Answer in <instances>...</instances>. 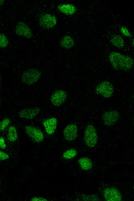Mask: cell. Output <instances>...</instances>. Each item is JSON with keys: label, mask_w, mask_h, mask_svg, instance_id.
<instances>
[{"label": "cell", "mask_w": 134, "mask_h": 201, "mask_svg": "<svg viewBox=\"0 0 134 201\" xmlns=\"http://www.w3.org/2000/svg\"><path fill=\"white\" fill-rule=\"evenodd\" d=\"M109 58L112 66L117 70H129L133 65V61L132 58L118 52L111 53Z\"/></svg>", "instance_id": "1"}, {"label": "cell", "mask_w": 134, "mask_h": 201, "mask_svg": "<svg viewBox=\"0 0 134 201\" xmlns=\"http://www.w3.org/2000/svg\"><path fill=\"white\" fill-rule=\"evenodd\" d=\"M85 142L89 147H94L97 140V135L94 127L92 125H88L85 130L84 135Z\"/></svg>", "instance_id": "2"}, {"label": "cell", "mask_w": 134, "mask_h": 201, "mask_svg": "<svg viewBox=\"0 0 134 201\" xmlns=\"http://www.w3.org/2000/svg\"><path fill=\"white\" fill-rule=\"evenodd\" d=\"M41 75L40 72L35 69L28 70L24 72L21 76V80L24 83L30 85L36 82Z\"/></svg>", "instance_id": "3"}, {"label": "cell", "mask_w": 134, "mask_h": 201, "mask_svg": "<svg viewBox=\"0 0 134 201\" xmlns=\"http://www.w3.org/2000/svg\"><path fill=\"white\" fill-rule=\"evenodd\" d=\"M96 92L102 96L108 98L112 95L113 91V88L111 84L107 81L102 82L97 87Z\"/></svg>", "instance_id": "4"}, {"label": "cell", "mask_w": 134, "mask_h": 201, "mask_svg": "<svg viewBox=\"0 0 134 201\" xmlns=\"http://www.w3.org/2000/svg\"><path fill=\"white\" fill-rule=\"evenodd\" d=\"M57 20L54 15L49 14H44L41 16L39 20L40 25L43 28L50 29L57 24Z\"/></svg>", "instance_id": "5"}, {"label": "cell", "mask_w": 134, "mask_h": 201, "mask_svg": "<svg viewBox=\"0 0 134 201\" xmlns=\"http://www.w3.org/2000/svg\"><path fill=\"white\" fill-rule=\"evenodd\" d=\"M15 31L18 35L26 38H31L33 35L32 31L29 27L22 21L18 23L15 26Z\"/></svg>", "instance_id": "6"}, {"label": "cell", "mask_w": 134, "mask_h": 201, "mask_svg": "<svg viewBox=\"0 0 134 201\" xmlns=\"http://www.w3.org/2000/svg\"><path fill=\"white\" fill-rule=\"evenodd\" d=\"M104 196L107 201H119L122 199L120 192L115 188L109 187L106 189L104 191Z\"/></svg>", "instance_id": "7"}, {"label": "cell", "mask_w": 134, "mask_h": 201, "mask_svg": "<svg viewBox=\"0 0 134 201\" xmlns=\"http://www.w3.org/2000/svg\"><path fill=\"white\" fill-rule=\"evenodd\" d=\"M67 97V93L65 91L59 90L53 93L51 96V100L54 105L59 106L64 103Z\"/></svg>", "instance_id": "8"}, {"label": "cell", "mask_w": 134, "mask_h": 201, "mask_svg": "<svg viewBox=\"0 0 134 201\" xmlns=\"http://www.w3.org/2000/svg\"><path fill=\"white\" fill-rule=\"evenodd\" d=\"M25 130L28 135L35 141L39 142L43 140V134L39 129L32 126H27Z\"/></svg>", "instance_id": "9"}, {"label": "cell", "mask_w": 134, "mask_h": 201, "mask_svg": "<svg viewBox=\"0 0 134 201\" xmlns=\"http://www.w3.org/2000/svg\"><path fill=\"white\" fill-rule=\"evenodd\" d=\"M119 113L115 110H112L105 113L103 116L104 124L107 126L113 125L118 120L119 117Z\"/></svg>", "instance_id": "10"}, {"label": "cell", "mask_w": 134, "mask_h": 201, "mask_svg": "<svg viewBox=\"0 0 134 201\" xmlns=\"http://www.w3.org/2000/svg\"><path fill=\"white\" fill-rule=\"evenodd\" d=\"M63 135L65 138L68 141H72L76 137L77 133V128L74 124L67 126L63 130Z\"/></svg>", "instance_id": "11"}, {"label": "cell", "mask_w": 134, "mask_h": 201, "mask_svg": "<svg viewBox=\"0 0 134 201\" xmlns=\"http://www.w3.org/2000/svg\"><path fill=\"white\" fill-rule=\"evenodd\" d=\"M40 111L38 107L27 108L21 110L19 115L21 118L25 119H31L36 116Z\"/></svg>", "instance_id": "12"}, {"label": "cell", "mask_w": 134, "mask_h": 201, "mask_svg": "<svg viewBox=\"0 0 134 201\" xmlns=\"http://www.w3.org/2000/svg\"><path fill=\"white\" fill-rule=\"evenodd\" d=\"M57 124V119L52 118L44 121L43 124L47 133L49 135H52L56 129Z\"/></svg>", "instance_id": "13"}, {"label": "cell", "mask_w": 134, "mask_h": 201, "mask_svg": "<svg viewBox=\"0 0 134 201\" xmlns=\"http://www.w3.org/2000/svg\"><path fill=\"white\" fill-rule=\"evenodd\" d=\"M58 8L60 12L67 15H73L76 11L75 7L71 4H60L58 6Z\"/></svg>", "instance_id": "14"}, {"label": "cell", "mask_w": 134, "mask_h": 201, "mask_svg": "<svg viewBox=\"0 0 134 201\" xmlns=\"http://www.w3.org/2000/svg\"><path fill=\"white\" fill-rule=\"evenodd\" d=\"M60 44L63 47L69 49L72 48L74 44V41L72 38L69 35L63 36L60 41Z\"/></svg>", "instance_id": "15"}, {"label": "cell", "mask_w": 134, "mask_h": 201, "mask_svg": "<svg viewBox=\"0 0 134 201\" xmlns=\"http://www.w3.org/2000/svg\"><path fill=\"white\" fill-rule=\"evenodd\" d=\"M79 163L81 168L85 170H88L92 167V164L91 160L86 157H82L78 160Z\"/></svg>", "instance_id": "16"}, {"label": "cell", "mask_w": 134, "mask_h": 201, "mask_svg": "<svg viewBox=\"0 0 134 201\" xmlns=\"http://www.w3.org/2000/svg\"><path fill=\"white\" fill-rule=\"evenodd\" d=\"M111 41L114 46L118 48H122L124 46V40L119 35H114L111 39Z\"/></svg>", "instance_id": "17"}, {"label": "cell", "mask_w": 134, "mask_h": 201, "mask_svg": "<svg viewBox=\"0 0 134 201\" xmlns=\"http://www.w3.org/2000/svg\"><path fill=\"white\" fill-rule=\"evenodd\" d=\"M8 138L10 141L14 142L18 138V133L15 127L13 126L10 127L8 129Z\"/></svg>", "instance_id": "18"}, {"label": "cell", "mask_w": 134, "mask_h": 201, "mask_svg": "<svg viewBox=\"0 0 134 201\" xmlns=\"http://www.w3.org/2000/svg\"><path fill=\"white\" fill-rule=\"evenodd\" d=\"M77 153V152L75 149H70L65 151L63 154V157L66 159H70L75 157Z\"/></svg>", "instance_id": "19"}, {"label": "cell", "mask_w": 134, "mask_h": 201, "mask_svg": "<svg viewBox=\"0 0 134 201\" xmlns=\"http://www.w3.org/2000/svg\"><path fill=\"white\" fill-rule=\"evenodd\" d=\"M8 44L9 41L6 36L3 34H0V47L5 48Z\"/></svg>", "instance_id": "20"}, {"label": "cell", "mask_w": 134, "mask_h": 201, "mask_svg": "<svg viewBox=\"0 0 134 201\" xmlns=\"http://www.w3.org/2000/svg\"><path fill=\"white\" fill-rule=\"evenodd\" d=\"M10 123V120L8 118H5L0 123V130H4Z\"/></svg>", "instance_id": "21"}, {"label": "cell", "mask_w": 134, "mask_h": 201, "mask_svg": "<svg viewBox=\"0 0 134 201\" xmlns=\"http://www.w3.org/2000/svg\"><path fill=\"white\" fill-rule=\"evenodd\" d=\"M9 157L7 154L0 150V160H5L8 159Z\"/></svg>", "instance_id": "22"}, {"label": "cell", "mask_w": 134, "mask_h": 201, "mask_svg": "<svg viewBox=\"0 0 134 201\" xmlns=\"http://www.w3.org/2000/svg\"><path fill=\"white\" fill-rule=\"evenodd\" d=\"M121 31L122 34L125 36L130 37L131 35L128 29L124 27H122L121 28Z\"/></svg>", "instance_id": "23"}, {"label": "cell", "mask_w": 134, "mask_h": 201, "mask_svg": "<svg viewBox=\"0 0 134 201\" xmlns=\"http://www.w3.org/2000/svg\"><path fill=\"white\" fill-rule=\"evenodd\" d=\"M7 147L4 139L2 137H0V147L2 149H5Z\"/></svg>", "instance_id": "24"}, {"label": "cell", "mask_w": 134, "mask_h": 201, "mask_svg": "<svg viewBox=\"0 0 134 201\" xmlns=\"http://www.w3.org/2000/svg\"><path fill=\"white\" fill-rule=\"evenodd\" d=\"M43 200V199H42L41 198H35L34 199H33L32 200Z\"/></svg>", "instance_id": "25"}, {"label": "cell", "mask_w": 134, "mask_h": 201, "mask_svg": "<svg viewBox=\"0 0 134 201\" xmlns=\"http://www.w3.org/2000/svg\"><path fill=\"white\" fill-rule=\"evenodd\" d=\"M4 2V0H0V7L3 4Z\"/></svg>", "instance_id": "26"}, {"label": "cell", "mask_w": 134, "mask_h": 201, "mask_svg": "<svg viewBox=\"0 0 134 201\" xmlns=\"http://www.w3.org/2000/svg\"><path fill=\"white\" fill-rule=\"evenodd\" d=\"M0 186H1V182L0 181Z\"/></svg>", "instance_id": "27"}, {"label": "cell", "mask_w": 134, "mask_h": 201, "mask_svg": "<svg viewBox=\"0 0 134 201\" xmlns=\"http://www.w3.org/2000/svg\"></svg>", "instance_id": "28"}]
</instances>
